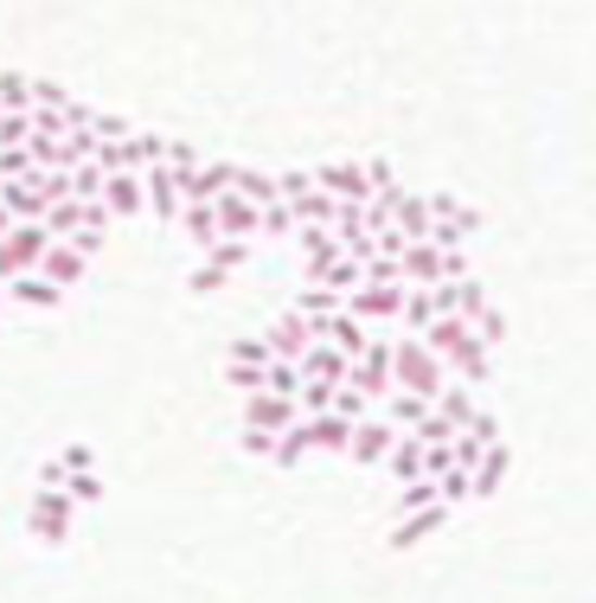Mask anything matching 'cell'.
I'll list each match as a JSON object with an SVG mask.
<instances>
[{
  "label": "cell",
  "mask_w": 596,
  "mask_h": 603,
  "mask_svg": "<svg viewBox=\"0 0 596 603\" xmlns=\"http://www.w3.org/2000/svg\"><path fill=\"white\" fill-rule=\"evenodd\" d=\"M103 205H110V218H135V212H148V187H141V174H103Z\"/></svg>",
  "instance_id": "cell-17"
},
{
  "label": "cell",
  "mask_w": 596,
  "mask_h": 603,
  "mask_svg": "<svg viewBox=\"0 0 596 603\" xmlns=\"http://www.w3.org/2000/svg\"><path fill=\"white\" fill-rule=\"evenodd\" d=\"M430 411H436V404L417 399V392H392V399L379 404V417H385V424H397V430H417V424H423Z\"/></svg>",
  "instance_id": "cell-27"
},
{
  "label": "cell",
  "mask_w": 596,
  "mask_h": 603,
  "mask_svg": "<svg viewBox=\"0 0 596 603\" xmlns=\"http://www.w3.org/2000/svg\"><path fill=\"white\" fill-rule=\"evenodd\" d=\"M33 174H39L33 148H0V180H33Z\"/></svg>",
  "instance_id": "cell-39"
},
{
  "label": "cell",
  "mask_w": 596,
  "mask_h": 603,
  "mask_svg": "<svg viewBox=\"0 0 596 603\" xmlns=\"http://www.w3.org/2000/svg\"><path fill=\"white\" fill-rule=\"evenodd\" d=\"M141 187H148V212H154V218H174V225H180V205H187V193H180V174H174L167 161H154V167L141 174Z\"/></svg>",
  "instance_id": "cell-13"
},
{
  "label": "cell",
  "mask_w": 596,
  "mask_h": 603,
  "mask_svg": "<svg viewBox=\"0 0 596 603\" xmlns=\"http://www.w3.org/2000/svg\"><path fill=\"white\" fill-rule=\"evenodd\" d=\"M0 110H33V77L26 71H0Z\"/></svg>",
  "instance_id": "cell-34"
},
{
  "label": "cell",
  "mask_w": 596,
  "mask_h": 603,
  "mask_svg": "<svg viewBox=\"0 0 596 603\" xmlns=\"http://www.w3.org/2000/svg\"><path fill=\"white\" fill-rule=\"evenodd\" d=\"M33 141V110H0V148H26Z\"/></svg>",
  "instance_id": "cell-35"
},
{
  "label": "cell",
  "mask_w": 596,
  "mask_h": 603,
  "mask_svg": "<svg viewBox=\"0 0 596 603\" xmlns=\"http://www.w3.org/2000/svg\"><path fill=\"white\" fill-rule=\"evenodd\" d=\"M46 276H52V282H59V289H77V282H84V269H90V257H84V251H77V244H52V251H46Z\"/></svg>",
  "instance_id": "cell-26"
},
{
  "label": "cell",
  "mask_w": 596,
  "mask_h": 603,
  "mask_svg": "<svg viewBox=\"0 0 596 603\" xmlns=\"http://www.w3.org/2000/svg\"><path fill=\"white\" fill-rule=\"evenodd\" d=\"M333 392H340V386H328V379H302V417H321V411H333Z\"/></svg>",
  "instance_id": "cell-37"
},
{
  "label": "cell",
  "mask_w": 596,
  "mask_h": 603,
  "mask_svg": "<svg viewBox=\"0 0 596 603\" xmlns=\"http://www.w3.org/2000/svg\"><path fill=\"white\" fill-rule=\"evenodd\" d=\"M385 469H392L397 488H410V481H430V450H423V443L404 430V437H397V450L385 456Z\"/></svg>",
  "instance_id": "cell-18"
},
{
  "label": "cell",
  "mask_w": 596,
  "mask_h": 603,
  "mask_svg": "<svg viewBox=\"0 0 596 603\" xmlns=\"http://www.w3.org/2000/svg\"><path fill=\"white\" fill-rule=\"evenodd\" d=\"M513 469V456H507V443H494L487 456H481V469H474V501H487V494H500V481Z\"/></svg>",
  "instance_id": "cell-28"
},
{
  "label": "cell",
  "mask_w": 596,
  "mask_h": 603,
  "mask_svg": "<svg viewBox=\"0 0 596 603\" xmlns=\"http://www.w3.org/2000/svg\"><path fill=\"white\" fill-rule=\"evenodd\" d=\"M264 392H282V399H302V366H295V360H269Z\"/></svg>",
  "instance_id": "cell-32"
},
{
  "label": "cell",
  "mask_w": 596,
  "mask_h": 603,
  "mask_svg": "<svg viewBox=\"0 0 596 603\" xmlns=\"http://www.w3.org/2000/svg\"><path fill=\"white\" fill-rule=\"evenodd\" d=\"M436 315H443V309H436V289H410V296H404V322H397V328H404V335H423Z\"/></svg>",
  "instance_id": "cell-29"
},
{
  "label": "cell",
  "mask_w": 596,
  "mask_h": 603,
  "mask_svg": "<svg viewBox=\"0 0 596 603\" xmlns=\"http://www.w3.org/2000/svg\"><path fill=\"white\" fill-rule=\"evenodd\" d=\"M436 411H443L456 430H468V424H474V411H481V386H462V379H449V386L436 392Z\"/></svg>",
  "instance_id": "cell-25"
},
{
  "label": "cell",
  "mask_w": 596,
  "mask_h": 603,
  "mask_svg": "<svg viewBox=\"0 0 596 603\" xmlns=\"http://www.w3.org/2000/svg\"><path fill=\"white\" fill-rule=\"evenodd\" d=\"M264 347L276 353V360H302L308 347H315V322L302 315V309H289V315H276L264 328Z\"/></svg>",
  "instance_id": "cell-12"
},
{
  "label": "cell",
  "mask_w": 596,
  "mask_h": 603,
  "mask_svg": "<svg viewBox=\"0 0 596 603\" xmlns=\"http://www.w3.org/2000/svg\"><path fill=\"white\" fill-rule=\"evenodd\" d=\"M372 335H379V328H366V322H359L353 309H333V315H321V322H315V340H328V347H340L346 360H359V353L372 347Z\"/></svg>",
  "instance_id": "cell-11"
},
{
  "label": "cell",
  "mask_w": 596,
  "mask_h": 603,
  "mask_svg": "<svg viewBox=\"0 0 596 603\" xmlns=\"http://www.w3.org/2000/svg\"><path fill=\"white\" fill-rule=\"evenodd\" d=\"M71 244H77V251H84V257H97V251H103V231H77V238H71Z\"/></svg>",
  "instance_id": "cell-48"
},
{
  "label": "cell",
  "mask_w": 596,
  "mask_h": 603,
  "mask_svg": "<svg viewBox=\"0 0 596 603\" xmlns=\"http://www.w3.org/2000/svg\"><path fill=\"white\" fill-rule=\"evenodd\" d=\"M7 302H20V309H59V302H65V289H59L46 269H26V276H13V282H7Z\"/></svg>",
  "instance_id": "cell-16"
},
{
  "label": "cell",
  "mask_w": 596,
  "mask_h": 603,
  "mask_svg": "<svg viewBox=\"0 0 596 603\" xmlns=\"http://www.w3.org/2000/svg\"><path fill=\"white\" fill-rule=\"evenodd\" d=\"M0 309H7V289H0Z\"/></svg>",
  "instance_id": "cell-50"
},
{
  "label": "cell",
  "mask_w": 596,
  "mask_h": 603,
  "mask_svg": "<svg viewBox=\"0 0 596 603\" xmlns=\"http://www.w3.org/2000/svg\"><path fill=\"white\" fill-rule=\"evenodd\" d=\"M295 366H302V379H328V386H346V373H353V360L340 347H328V340H315Z\"/></svg>",
  "instance_id": "cell-20"
},
{
  "label": "cell",
  "mask_w": 596,
  "mask_h": 603,
  "mask_svg": "<svg viewBox=\"0 0 596 603\" xmlns=\"http://www.w3.org/2000/svg\"><path fill=\"white\" fill-rule=\"evenodd\" d=\"M244 450H251V456H276V437H269V430H244Z\"/></svg>",
  "instance_id": "cell-47"
},
{
  "label": "cell",
  "mask_w": 596,
  "mask_h": 603,
  "mask_svg": "<svg viewBox=\"0 0 596 603\" xmlns=\"http://www.w3.org/2000/svg\"><path fill=\"white\" fill-rule=\"evenodd\" d=\"M167 167L174 174H193V167H205V154H199L193 141H167Z\"/></svg>",
  "instance_id": "cell-43"
},
{
  "label": "cell",
  "mask_w": 596,
  "mask_h": 603,
  "mask_svg": "<svg viewBox=\"0 0 596 603\" xmlns=\"http://www.w3.org/2000/svg\"><path fill=\"white\" fill-rule=\"evenodd\" d=\"M71 475H65V463H59V456H46V463H39V488H65Z\"/></svg>",
  "instance_id": "cell-45"
},
{
  "label": "cell",
  "mask_w": 596,
  "mask_h": 603,
  "mask_svg": "<svg viewBox=\"0 0 596 603\" xmlns=\"http://www.w3.org/2000/svg\"><path fill=\"white\" fill-rule=\"evenodd\" d=\"M423 340H430V353L449 366V379H462V386H481V379H487V360H494V353H487V340L474 335L462 315H436V322L423 328Z\"/></svg>",
  "instance_id": "cell-1"
},
{
  "label": "cell",
  "mask_w": 596,
  "mask_h": 603,
  "mask_svg": "<svg viewBox=\"0 0 596 603\" xmlns=\"http://www.w3.org/2000/svg\"><path fill=\"white\" fill-rule=\"evenodd\" d=\"M59 463H65V475H90V469H97V450H90V443H65V450H59Z\"/></svg>",
  "instance_id": "cell-42"
},
{
  "label": "cell",
  "mask_w": 596,
  "mask_h": 603,
  "mask_svg": "<svg viewBox=\"0 0 596 603\" xmlns=\"http://www.w3.org/2000/svg\"><path fill=\"white\" fill-rule=\"evenodd\" d=\"M404 296H410V282H359V289L346 296V309H353L366 328H397V322H404Z\"/></svg>",
  "instance_id": "cell-6"
},
{
  "label": "cell",
  "mask_w": 596,
  "mask_h": 603,
  "mask_svg": "<svg viewBox=\"0 0 596 603\" xmlns=\"http://www.w3.org/2000/svg\"><path fill=\"white\" fill-rule=\"evenodd\" d=\"M180 231L193 238L199 251H212V244L225 238V231H218V205H212V200H187V205H180Z\"/></svg>",
  "instance_id": "cell-23"
},
{
  "label": "cell",
  "mask_w": 596,
  "mask_h": 603,
  "mask_svg": "<svg viewBox=\"0 0 596 603\" xmlns=\"http://www.w3.org/2000/svg\"><path fill=\"white\" fill-rule=\"evenodd\" d=\"M397 437H404V430H397V424H385V417L372 411V417H359V424H353L346 456H353V463H366V469H385V456L397 450Z\"/></svg>",
  "instance_id": "cell-9"
},
{
  "label": "cell",
  "mask_w": 596,
  "mask_h": 603,
  "mask_svg": "<svg viewBox=\"0 0 596 603\" xmlns=\"http://www.w3.org/2000/svg\"><path fill=\"white\" fill-rule=\"evenodd\" d=\"M218 231L225 238H257V225H264V205L244 200V193H218Z\"/></svg>",
  "instance_id": "cell-15"
},
{
  "label": "cell",
  "mask_w": 596,
  "mask_h": 603,
  "mask_svg": "<svg viewBox=\"0 0 596 603\" xmlns=\"http://www.w3.org/2000/svg\"><path fill=\"white\" fill-rule=\"evenodd\" d=\"M302 225H295V212H289V200L264 205V225H257V238H295Z\"/></svg>",
  "instance_id": "cell-36"
},
{
  "label": "cell",
  "mask_w": 596,
  "mask_h": 603,
  "mask_svg": "<svg viewBox=\"0 0 596 603\" xmlns=\"http://www.w3.org/2000/svg\"><path fill=\"white\" fill-rule=\"evenodd\" d=\"M231 174H238V161H205L193 174H180V193L187 200H218V193H231Z\"/></svg>",
  "instance_id": "cell-19"
},
{
  "label": "cell",
  "mask_w": 596,
  "mask_h": 603,
  "mask_svg": "<svg viewBox=\"0 0 596 603\" xmlns=\"http://www.w3.org/2000/svg\"><path fill=\"white\" fill-rule=\"evenodd\" d=\"M71 520H77L71 488H39V494H33V514H26V533L39 539V545H65Z\"/></svg>",
  "instance_id": "cell-4"
},
{
  "label": "cell",
  "mask_w": 596,
  "mask_h": 603,
  "mask_svg": "<svg viewBox=\"0 0 596 603\" xmlns=\"http://www.w3.org/2000/svg\"><path fill=\"white\" fill-rule=\"evenodd\" d=\"M46 231H52V244H71L84 231V200H59L46 212Z\"/></svg>",
  "instance_id": "cell-31"
},
{
  "label": "cell",
  "mask_w": 596,
  "mask_h": 603,
  "mask_svg": "<svg viewBox=\"0 0 596 603\" xmlns=\"http://www.w3.org/2000/svg\"><path fill=\"white\" fill-rule=\"evenodd\" d=\"M65 488H71V501H77V507H97V501H103V481H97V469H90V475H71Z\"/></svg>",
  "instance_id": "cell-41"
},
{
  "label": "cell",
  "mask_w": 596,
  "mask_h": 603,
  "mask_svg": "<svg viewBox=\"0 0 596 603\" xmlns=\"http://www.w3.org/2000/svg\"><path fill=\"white\" fill-rule=\"evenodd\" d=\"M443 520H449V507H443V501H436V507H417V514H404V520L392 527V552H410L417 539H430Z\"/></svg>",
  "instance_id": "cell-22"
},
{
  "label": "cell",
  "mask_w": 596,
  "mask_h": 603,
  "mask_svg": "<svg viewBox=\"0 0 596 603\" xmlns=\"http://www.w3.org/2000/svg\"><path fill=\"white\" fill-rule=\"evenodd\" d=\"M13 225H20V218H13V212H7V205H0V238H7V231H13Z\"/></svg>",
  "instance_id": "cell-49"
},
{
  "label": "cell",
  "mask_w": 596,
  "mask_h": 603,
  "mask_svg": "<svg viewBox=\"0 0 596 603\" xmlns=\"http://www.w3.org/2000/svg\"><path fill=\"white\" fill-rule=\"evenodd\" d=\"M289 424H302V404L282 399V392H244V430H269L282 437Z\"/></svg>",
  "instance_id": "cell-10"
},
{
  "label": "cell",
  "mask_w": 596,
  "mask_h": 603,
  "mask_svg": "<svg viewBox=\"0 0 596 603\" xmlns=\"http://www.w3.org/2000/svg\"><path fill=\"white\" fill-rule=\"evenodd\" d=\"M251 251H257V238H218V244L205 251V264L187 276V289H193V296H212V289H225L238 269L251 264Z\"/></svg>",
  "instance_id": "cell-3"
},
{
  "label": "cell",
  "mask_w": 596,
  "mask_h": 603,
  "mask_svg": "<svg viewBox=\"0 0 596 603\" xmlns=\"http://www.w3.org/2000/svg\"><path fill=\"white\" fill-rule=\"evenodd\" d=\"M0 205H7L20 225H46V212H52V205L33 193V180H0Z\"/></svg>",
  "instance_id": "cell-24"
},
{
  "label": "cell",
  "mask_w": 596,
  "mask_h": 603,
  "mask_svg": "<svg viewBox=\"0 0 596 603\" xmlns=\"http://www.w3.org/2000/svg\"><path fill=\"white\" fill-rule=\"evenodd\" d=\"M392 379H397V392H417V399L436 404V392L449 386V366L430 353L423 335H397L392 340Z\"/></svg>",
  "instance_id": "cell-2"
},
{
  "label": "cell",
  "mask_w": 596,
  "mask_h": 603,
  "mask_svg": "<svg viewBox=\"0 0 596 603\" xmlns=\"http://www.w3.org/2000/svg\"><path fill=\"white\" fill-rule=\"evenodd\" d=\"M46 251H52V231H46V225H13V231L0 238V289H7L13 276L46 264Z\"/></svg>",
  "instance_id": "cell-5"
},
{
  "label": "cell",
  "mask_w": 596,
  "mask_h": 603,
  "mask_svg": "<svg viewBox=\"0 0 596 603\" xmlns=\"http://www.w3.org/2000/svg\"><path fill=\"white\" fill-rule=\"evenodd\" d=\"M123 135H135L123 116H97V141H123Z\"/></svg>",
  "instance_id": "cell-46"
},
{
  "label": "cell",
  "mask_w": 596,
  "mask_h": 603,
  "mask_svg": "<svg viewBox=\"0 0 596 603\" xmlns=\"http://www.w3.org/2000/svg\"><path fill=\"white\" fill-rule=\"evenodd\" d=\"M346 386L353 392H366L372 404H385L397 392V379H392V335H372V347L353 360V373H346Z\"/></svg>",
  "instance_id": "cell-7"
},
{
  "label": "cell",
  "mask_w": 596,
  "mask_h": 603,
  "mask_svg": "<svg viewBox=\"0 0 596 603\" xmlns=\"http://www.w3.org/2000/svg\"><path fill=\"white\" fill-rule=\"evenodd\" d=\"M315 187H321L328 200H346V205L372 200V174H366V161H321V167H315Z\"/></svg>",
  "instance_id": "cell-8"
},
{
  "label": "cell",
  "mask_w": 596,
  "mask_h": 603,
  "mask_svg": "<svg viewBox=\"0 0 596 603\" xmlns=\"http://www.w3.org/2000/svg\"><path fill=\"white\" fill-rule=\"evenodd\" d=\"M71 187H77V200H103V167H97V161L71 167Z\"/></svg>",
  "instance_id": "cell-40"
},
{
  "label": "cell",
  "mask_w": 596,
  "mask_h": 603,
  "mask_svg": "<svg viewBox=\"0 0 596 603\" xmlns=\"http://www.w3.org/2000/svg\"><path fill=\"white\" fill-rule=\"evenodd\" d=\"M231 193H244V200H257V205H276V200H282L276 174H257V167H238V174H231Z\"/></svg>",
  "instance_id": "cell-30"
},
{
  "label": "cell",
  "mask_w": 596,
  "mask_h": 603,
  "mask_svg": "<svg viewBox=\"0 0 596 603\" xmlns=\"http://www.w3.org/2000/svg\"><path fill=\"white\" fill-rule=\"evenodd\" d=\"M302 456H308V424H289V430L276 437V456H269V463H282V469H295Z\"/></svg>",
  "instance_id": "cell-33"
},
{
  "label": "cell",
  "mask_w": 596,
  "mask_h": 603,
  "mask_svg": "<svg viewBox=\"0 0 596 603\" xmlns=\"http://www.w3.org/2000/svg\"><path fill=\"white\" fill-rule=\"evenodd\" d=\"M264 373L269 366H231V360H225V379H231L238 392H264Z\"/></svg>",
  "instance_id": "cell-44"
},
{
  "label": "cell",
  "mask_w": 596,
  "mask_h": 603,
  "mask_svg": "<svg viewBox=\"0 0 596 603\" xmlns=\"http://www.w3.org/2000/svg\"><path fill=\"white\" fill-rule=\"evenodd\" d=\"M379 200H385L392 225L410 238V244H417V238H430V225H436V218H430V200H423V193H404V187H392V193H379Z\"/></svg>",
  "instance_id": "cell-14"
},
{
  "label": "cell",
  "mask_w": 596,
  "mask_h": 603,
  "mask_svg": "<svg viewBox=\"0 0 596 603\" xmlns=\"http://www.w3.org/2000/svg\"><path fill=\"white\" fill-rule=\"evenodd\" d=\"M302 424H308V450L346 456V443H353V417H340V411H321V417H302Z\"/></svg>",
  "instance_id": "cell-21"
},
{
  "label": "cell",
  "mask_w": 596,
  "mask_h": 603,
  "mask_svg": "<svg viewBox=\"0 0 596 603\" xmlns=\"http://www.w3.org/2000/svg\"><path fill=\"white\" fill-rule=\"evenodd\" d=\"M225 360H231V366H269L276 353L264 347V335H244V340H231V353H225Z\"/></svg>",
  "instance_id": "cell-38"
}]
</instances>
